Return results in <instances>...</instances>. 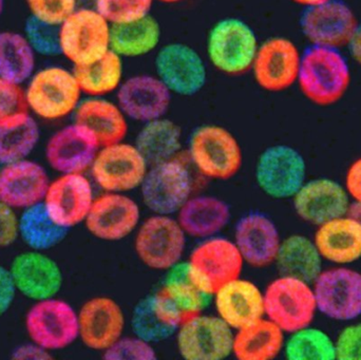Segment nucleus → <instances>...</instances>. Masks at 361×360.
<instances>
[{
  "label": "nucleus",
  "instance_id": "nucleus-1",
  "mask_svg": "<svg viewBox=\"0 0 361 360\" xmlns=\"http://www.w3.org/2000/svg\"><path fill=\"white\" fill-rule=\"evenodd\" d=\"M351 82L349 63L338 49L311 46L302 53L297 85L313 105L330 107L339 103Z\"/></svg>",
  "mask_w": 361,
  "mask_h": 360
},
{
  "label": "nucleus",
  "instance_id": "nucleus-2",
  "mask_svg": "<svg viewBox=\"0 0 361 360\" xmlns=\"http://www.w3.org/2000/svg\"><path fill=\"white\" fill-rule=\"evenodd\" d=\"M23 87L27 111L50 122L73 116L84 99L73 70L63 66L36 70Z\"/></svg>",
  "mask_w": 361,
  "mask_h": 360
},
{
  "label": "nucleus",
  "instance_id": "nucleus-3",
  "mask_svg": "<svg viewBox=\"0 0 361 360\" xmlns=\"http://www.w3.org/2000/svg\"><path fill=\"white\" fill-rule=\"evenodd\" d=\"M259 44L252 25L238 17H225L216 21L208 32V63L224 75H243L250 72Z\"/></svg>",
  "mask_w": 361,
  "mask_h": 360
},
{
  "label": "nucleus",
  "instance_id": "nucleus-4",
  "mask_svg": "<svg viewBox=\"0 0 361 360\" xmlns=\"http://www.w3.org/2000/svg\"><path fill=\"white\" fill-rule=\"evenodd\" d=\"M59 44L72 67L92 63L111 50V23L95 8H78L59 25Z\"/></svg>",
  "mask_w": 361,
  "mask_h": 360
},
{
  "label": "nucleus",
  "instance_id": "nucleus-5",
  "mask_svg": "<svg viewBox=\"0 0 361 360\" xmlns=\"http://www.w3.org/2000/svg\"><path fill=\"white\" fill-rule=\"evenodd\" d=\"M188 156L201 175L221 181L235 177L243 163L237 137L216 124L202 125L192 131L188 139Z\"/></svg>",
  "mask_w": 361,
  "mask_h": 360
},
{
  "label": "nucleus",
  "instance_id": "nucleus-6",
  "mask_svg": "<svg viewBox=\"0 0 361 360\" xmlns=\"http://www.w3.org/2000/svg\"><path fill=\"white\" fill-rule=\"evenodd\" d=\"M264 295V316L284 333L309 327L317 312L312 283L295 277L283 276L267 285Z\"/></svg>",
  "mask_w": 361,
  "mask_h": 360
},
{
  "label": "nucleus",
  "instance_id": "nucleus-7",
  "mask_svg": "<svg viewBox=\"0 0 361 360\" xmlns=\"http://www.w3.org/2000/svg\"><path fill=\"white\" fill-rule=\"evenodd\" d=\"M186 263L195 285L212 297L221 287L241 276L245 262L233 240L214 236L203 239Z\"/></svg>",
  "mask_w": 361,
  "mask_h": 360
},
{
  "label": "nucleus",
  "instance_id": "nucleus-8",
  "mask_svg": "<svg viewBox=\"0 0 361 360\" xmlns=\"http://www.w3.org/2000/svg\"><path fill=\"white\" fill-rule=\"evenodd\" d=\"M186 238L177 218L154 213L137 228L135 254L150 270L167 272L182 260Z\"/></svg>",
  "mask_w": 361,
  "mask_h": 360
},
{
  "label": "nucleus",
  "instance_id": "nucleus-9",
  "mask_svg": "<svg viewBox=\"0 0 361 360\" xmlns=\"http://www.w3.org/2000/svg\"><path fill=\"white\" fill-rule=\"evenodd\" d=\"M25 325L32 344L47 352L63 350L78 340V311L56 296L34 302Z\"/></svg>",
  "mask_w": 361,
  "mask_h": 360
},
{
  "label": "nucleus",
  "instance_id": "nucleus-10",
  "mask_svg": "<svg viewBox=\"0 0 361 360\" xmlns=\"http://www.w3.org/2000/svg\"><path fill=\"white\" fill-rule=\"evenodd\" d=\"M149 165L135 144L102 146L91 165L93 180L106 192L126 194L141 186Z\"/></svg>",
  "mask_w": 361,
  "mask_h": 360
},
{
  "label": "nucleus",
  "instance_id": "nucleus-11",
  "mask_svg": "<svg viewBox=\"0 0 361 360\" xmlns=\"http://www.w3.org/2000/svg\"><path fill=\"white\" fill-rule=\"evenodd\" d=\"M142 201L157 215H176L191 197L190 171L179 159L152 165L142 182Z\"/></svg>",
  "mask_w": 361,
  "mask_h": 360
},
{
  "label": "nucleus",
  "instance_id": "nucleus-12",
  "mask_svg": "<svg viewBox=\"0 0 361 360\" xmlns=\"http://www.w3.org/2000/svg\"><path fill=\"white\" fill-rule=\"evenodd\" d=\"M156 75L173 95L199 94L207 82V66L202 55L184 42H169L157 50Z\"/></svg>",
  "mask_w": 361,
  "mask_h": 360
},
{
  "label": "nucleus",
  "instance_id": "nucleus-13",
  "mask_svg": "<svg viewBox=\"0 0 361 360\" xmlns=\"http://www.w3.org/2000/svg\"><path fill=\"white\" fill-rule=\"evenodd\" d=\"M302 53L292 39L274 36L260 42L250 72L259 88L280 93L297 84Z\"/></svg>",
  "mask_w": 361,
  "mask_h": 360
},
{
  "label": "nucleus",
  "instance_id": "nucleus-14",
  "mask_svg": "<svg viewBox=\"0 0 361 360\" xmlns=\"http://www.w3.org/2000/svg\"><path fill=\"white\" fill-rule=\"evenodd\" d=\"M317 311L335 321L361 315V273L347 266L322 270L312 283Z\"/></svg>",
  "mask_w": 361,
  "mask_h": 360
},
{
  "label": "nucleus",
  "instance_id": "nucleus-15",
  "mask_svg": "<svg viewBox=\"0 0 361 360\" xmlns=\"http://www.w3.org/2000/svg\"><path fill=\"white\" fill-rule=\"evenodd\" d=\"M178 352L187 360H221L233 355V330L216 315H195L180 323Z\"/></svg>",
  "mask_w": 361,
  "mask_h": 360
},
{
  "label": "nucleus",
  "instance_id": "nucleus-16",
  "mask_svg": "<svg viewBox=\"0 0 361 360\" xmlns=\"http://www.w3.org/2000/svg\"><path fill=\"white\" fill-rule=\"evenodd\" d=\"M255 177L260 190L271 198H293L307 179V163L290 146H271L259 156Z\"/></svg>",
  "mask_w": 361,
  "mask_h": 360
},
{
  "label": "nucleus",
  "instance_id": "nucleus-17",
  "mask_svg": "<svg viewBox=\"0 0 361 360\" xmlns=\"http://www.w3.org/2000/svg\"><path fill=\"white\" fill-rule=\"evenodd\" d=\"M360 21L353 8L343 0H328L305 8L300 29L311 46L345 48L351 42Z\"/></svg>",
  "mask_w": 361,
  "mask_h": 360
},
{
  "label": "nucleus",
  "instance_id": "nucleus-18",
  "mask_svg": "<svg viewBox=\"0 0 361 360\" xmlns=\"http://www.w3.org/2000/svg\"><path fill=\"white\" fill-rule=\"evenodd\" d=\"M94 199L84 173H65L50 181L42 204L57 225L69 230L84 223Z\"/></svg>",
  "mask_w": 361,
  "mask_h": 360
},
{
  "label": "nucleus",
  "instance_id": "nucleus-19",
  "mask_svg": "<svg viewBox=\"0 0 361 360\" xmlns=\"http://www.w3.org/2000/svg\"><path fill=\"white\" fill-rule=\"evenodd\" d=\"M84 223L88 232L99 240H123L139 228L141 209L125 194L106 192L94 199Z\"/></svg>",
  "mask_w": 361,
  "mask_h": 360
},
{
  "label": "nucleus",
  "instance_id": "nucleus-20",
  "mask_svg": "<svg viewBox=\"0 0 361 360\" xmlns=\"http://www.w3.org/2000/svg\"><path fill=\"white\" fill-rule=\"evenodd\" d=\"M173 97L156 74L142 73L125 78L116 101L128 120L145 124L166 116Z\"/></svg>",
  "mask_w": 361,
  "mask_h": 360
},
{
  "label": "nucleus",
  "instance_id": "nucleus-21",
  "mask_svg": "<svg viewBox=\"0 0 361 360\" xmlns=\"http://www.w3.org/2000/svg\"><path fill=\"white\" fill-rule=\"evenodd\" d=\"M78 316V340L91 350L105 352L124 335V311L112 298L99 296L87 300Z\"/></svg>",
  "mask_w": 361,
  "mask_h": 360
},
{
  "label": "nucleus",
  "instance_id": "nucleus-22",
  "mask_svg": "<svg viewBox=\"0 0 361 360\" xmlns=\"http://www.w3.org/2000/svg\"><path fill=\"white\" fill-rule=\"evenodd\" d=\"M101 145L86 127L73 122L51 135L46 145L49 166L61 175L90 169Z\"/></svg>",
  "mask_w": 361,
  "mask_h": 360
},
{
  "label": "nucleus",
  "instance_id": "nucleus-23",
  "mask_svg": "<svg viewBox=\"0 0 361 360\" xmlns=\"http://www.w3.org/2000/svg\"><path fill=\"white\" fill-rule=\"evenodd\" d=\"M345 186L334 180L305 182L293 197L297 216L307 223L319 226L335 218L348 215L351 203Z\"/></svg>",
  "mask_w": 361,
  "mask_h": 360
},
{
  "label": "nucleus",
  "instance_id": "nucleus-24",
  "mask_svg": "<svg viewBox=\"0 0 361 360\" xmlns=\"http://www.w3.org/2000/svg\"><path fill=\"white\" fill-rule=\"evenodd\" d=\"M8 270L17 293L34 302L55 297L63 287L61 268L44 252L31 249L19 254Z\"/></svg>",
  "mask_w": 361,
  "mask_h": 360
},
{
  "label": "nucleus",
  "instance_id": "nucleus-25",
  "mask_svg": "<svg viewBox=\"0 0 361 360\" xmlns=\"http://www.w3.org/2000/svg\"><path fill=\"white\" fill-rule=\"evenodd\" d=\"M281 241L275 222L260 211L246 213L235 224L233 242L244 262L252 268L275 263Z\"/></svg>",
  "mask_w": 361,
  "mask_h": 360
},
{
  "label": "nucleus",
  "instance_id": "nucleus-26",
  "mask_svg": "<svg viewBox=\"0 0 361 360\" xmlns=\"http://www.w3.org/2000/svg\"><path fill=\"white\" fill-rule=\"evenodd\" d=\"M50 180L44 166L23 159L2 165L0 169V203L14 209H25L44 201Z\"/></svg>",
  "mask_w": 361,
  "mask_h": 360
},
{
  "label": "nucleus",
  "instance_id": "nucleus-27",
  "mask_svg": "<svg viewBox=\"0 0 361 360\" xmlns=\"http://www.w3.org/2000/svg\"><path fill=\"white\" fill-rule=\"evenodd\" d=\"M216 316L229 328L242 329L264 316V295L256 283L235 278L214 294Z\"/></svg>",
  "mask_w": 361,
  "mask_h": 360
},
{
  "label": "nucleus",
  "instance_id": "nucleus-28",
  "mask_svg": "<svg viewBox=\"0 0 361 360\" xmlns=\"http://www.w3.org/2000/svg\"><path fill=\"white\" fill-rule=\"evenodd\" d=\"M72 116L93 133L101 147L124 141L128 132V118L108 97H84Z\"/></svg>",
  "mask_w": 361,
  "mask_h": 360
},
{
  "label": "nucleus",
  "instance_id": "nucleus-29",
  "mask_svg": "<svg viewBox=\"0 0 361 360\" xmlns=\"http://www.w3.org/2000/svg\"><path fill=\"white\" fill-rule=\"evenodd\" d=\"M314 242L322 259L348 266L361 258V222L350 215L318 226Z\"/></svg>",
  "mask_w": 361,
  "mask_h": 360
},
{
  "label": "nucleus",
  "instance_id": "nucleus-30",
  "mask_svg": "<svg viewBox=\"0 0 361 360\" xmlns=\"http://www.w3.org/2000/svg\"><path fill=\"white\" fill-rule=\"evenodd\" d=\"M176 215L187 237L203 240L218 236L226 228L231 211L218 197L197 196L190 197Z\"/></svg>",
  "mask_w": 361,
  "mask_h": 360
},
{
  "label": "nucleus",
  "instance_id": "nucleus-31",
  "mask_svg": "<svg viewBox=\"0 0 361 360\" xmlns=\"http://www.w3.org/2000/svg\"><path fill=\"white\" fill-rule=\"evenodd\" d=\"M180 323V317L158 292L140 300L131 316L133 334L152 345L176 335Z\"/></svg>",
  "mask_w": 361,
  "mask_h": 360
},
{
  "label": "nucleus",
  "instance_id": "nucleus-32",
  "mask_svg": "<svg viewBox=\"0 0 361 360\" xmlns=\"http://www.w3.org/2000/svg\"><path fill=\"white\" fill-rule=\"evenodd\" d=\"M284 332L267 317L233 332V355L239 360H269L283 351Z\"/></svg>",
  "mask_w": 361,
  "mask_h": 360
},
{
  "label": "nucleus",
  "instance_id": "nucleus-33",
  "mask_svg": "<svg viewBox=\"0 0 361 360\" xmlns=\"http://www.w3.org/2000/svg\"><path fill=\"white\" fill-rule=\"evenodd\" d=\"M162 27L152 14L131 21L111 25V50L123 58L147 56L160 48Z\"/></svg>",
  "mask_w": 361,
  "mask_h": 360
},
{
  "label": "nucleus",
  "instance_id": "nucleus-34",
  "mask_svg": "<svg viewBox=\"0 0 361 360\" xmlns=\"http://www.w3.org/2000/svg\"><path fill=\"white\" fill-rule=\"evenodd\" d=\"M158 293L175 311L182 323L203 313L212 298L195 285L189 275L186 262H180L167 271V276Z\"/></svg>",
  "mask_w": 361,
  "mask_h": 360
},
{
  "label": "nucleus",
  "instance_id": "nucleus-35",
  "mask_svg": "<svg viewBox=\"0 0 361 360\" xmlns=\"http://www.w3.org/2000/svg\"><path fill=\"white\" fill-rule=\"evenodd\" d=\"M322 260L314 240L292 235L281 241L275 264L280 275L313 283L322 272Z\"/></svg>",
  "mask_w": 361,
  "mask_h": 360
},
{
  "label": "nucleus",
  "instance_id": "nucleus-36",
  "mask_svg": "<svg viewBox=\"0 0 361 360\" xmlns=\"http://www.w3.org/2000/svg\"><path fill=\"white\" fill-rule=\"evenodd\" d=\"M135 145L149 166L173 160L182 148V129L166 116L150 120L142 126Z\"/></svg>",
  "mask_w": 361,
  "mask_h": 360
},
{
  "label": "nucleus",
  "instance_id": "nucleus-37",
  "mask_svg": "<svg viewBox=\"0 0 361 360\" xmlns=\"http://www.w3.org/2000/svg\"><path fill=\"white\" fill-rule=\"evenodd\" d=\"M72 70L84 97H109L116 93L125 80L124 58L112 50Z\"/></svg>",
  "mask_w": 361,
  "mask_h": 360
},
{
  "label": "nucleus",
  "instance_id": "nucleus-38",
  "mask_svg": "<svg viewBox=\"0 0 361 360\" xmlns=\"http://www.w3.org/2000/svg\"><path fill=\"white\" fill-rule=\"evenodd\" d=\"M40 139L37 120L29 111L0 120V164L27 159Z\"/></svg>",
  "mask_w": 361,
  "mask_h": 360
},
{
  "label": "nucleus",
  "instance_id": "nucleus-39",
  "mask_svg": "<svg viewBox=\"0 0 361 360\" xmlns=\"http://www.w3.org/2000/svg\"><path fill=\"white\" fill-rule=\"evenodd\" d=\"M36 56L25 34L0 32V77L25 85L36 71Z\"/></svg>",
  "mask_w": 361,
  "mask_h": 360
},
{
  "label": "nucleus",
  "instance_id": "nucleus-40",
  "mask_svg": "<svg viewBox=\"0 0 361 360\" xmlns=\"http://www.w3.org/2000/svg\"><path fill=\"white\" fill-rule=\"evenodd\" d=\"M68 232L51 219L42 203L23 209L19 216L20 238L33 251L44 252L56 247Z\"/></svg>",
  "mask_w": 361,
  "mask_h": 360
},
{
  "label": "nucleus",
  "instance_id": "nucleus-41",
  "mask_svg": "<svg viewBox=\"0 0 361 360\" xmlns=\"http://www.w3.org/2000/svg\"><path fill=\"white\" fill-rule=\"evenodd\" d=\"M283 351L290 360L336 359L334 340L326 332L311 325L290 333Z\"/></svg>",
  "mask_w": 361,
  "mask_h": 360
},
{
  "label": "nucleus",
  "instance_id": "nucleus-42",
  "mask_svg": "<svg viewBox=\"0 0 361 360\" xmlns=\"http://www.w3.org/2000/svg\"><path fill=\"white\" fill-rule=\"evenodd\" d=\"M154 0H97L94 8L114 25L131 23L152 14Z\"/></svg>",
  "mask_w": 361,
  "mask_h": 360
},
{
  "label": "nucleus",
  "instance_id": "nucleus-43",
  "mask_svg": "<svg viewBox=\"0 0 361 360\" xmlns=\"http://www.w3.org/2000/svg\"><path fill=\"white\" fill-rule=\"evenodd\" d=\"M23 33L36 54L47 57L61 55L59 25H50L29 15L25 19Z\"/></svg>",
  "mask_w": 361,
  "mask_h": 360
},
{
  "label": "nucleus",
  "instance_id": "nucleus-44",
  "mask_svg": "<svg viewBox=\"0 0 361 360\" xmlns=\"http://www.w3.org/2000/svg\"><path fill=\"white\" fill-rule=\"evenodd\" d=\"M103 357L108 360H154L158 355L154 345L135 335L122 336L103 352Z\"/></svg>",
  "mask_w": 361,
  "mask_h": 360
},
{
  "label": "nucleus",
  "instance_id": "nucleus-45",
  "mask_svg": "<svg viewBox=\"0 0 361 360\" xmlns=\"http://www.w3.org/2000/svg\"><path fill=\"white\" fill-rule=\"evenodd\" d=\"M30 16L59 25L78 6L76 0H25Z\"/></svg>",
  "mask_w": 361,
  "mask_h": 360
},
{
  "label": "nucleus",
  "instance_id": "nucleus-46",
  "mask_svg": "<svg viewBox=\"0 0 361 360\" xmlns=\"http://www.w3.org/2000/svg\"><path fill=\"white\" fill-rule=\"evenodd\" d=\"M27 111L25 87L0 77V120Z\"/></svg>",
  "mask_w": 361,
  "mask_h": 360
},
{
  "label": "nucleus",
  "instance_id": "nucleus-47",
  "mask_svg": "<svg viewBox=\"0 0 361 360\" xmlns=\"http://www.w3.org/2000/svg\"><path fill=\"white\" fill-rule=\"evenodd\" d=\"M337 359H361V323L348 325L335 342Z\"/></svg>",
  "mask_w": 361,
  "mask_h": 360
},
{
  "label": "nucleus",
  "instance_id": "nucleus-48",
  "mask_svg": "<svg viewBox=\"0 0 361 360\" xmlns=\"http://www.w3.org/2000/svg\"><path fill=\"white\" fill-rule=\"evenodd\" d=\"M20 237L16 209L0 203V247H10Z\"/></svg>",
  "mask_w": 361,
  "mask_h": 360
},
{
  "label": "nucleus",
  "instance_id": "nucleus-49",
  "mask_svg": "<svg viewBox=\"0 0 361 360\" xmlns=\"http://www.w3.org/2000/svg\"><path fill=\"white\" fill-rule=\"evenodd\" d=\"M17 290L10 270L0 266V317L4 316L14 302Z\"/></svg>",
  "mask_w": 361,
  "mask_h": 360
},
{
  "label": "nucleus",
  "instance_id": "nucleus-50",
  "mask_svg": "<svg viewBox=\"0 0 361 360\" xmlns=\"http://www.w3.org/2000/svg\"><path fill=\"white\" fill-rule=\"evenodd\" d=\"M345 187L354 202L361 203V158L354 161L348 169Z\"/></svg>",
  "mask_w": 361,
  "mask_h": 360
},
{
  "label": "nucleus",
  "instance_id": "nucleus-51",
  "mask_svg": "<svg viewBox=\"0 0 361 360\" xmlns=\"http://www.w3.org/2000/svg\"><path fill=\"white\" fill-rule=\"evenodd\" d=\"M349 49L350 56L361 67V23L358 25L351 42L347 46Z\"/></svg>",
  "mask_w": 361,
  "mask_h": 360
},
{
  "label": "nucleus",
  "instance_id": "nucleus-52",
  "mask_svg": "<svg viewBox=\"0 0 361 360\" xmlns=\"http://www.w3.org/2000/svg\"><path fill=\"white\" fill-rule=\"evenodd\" d=\"M293 4H298V6H305V8H311V6H317L322 2L328 1V0H290Z\"/></svg>",
  "mask_w": 361,
  "mask_h": 360
},
{
  "label": "nucleus",
  "instance_id": "nucleus-53",
  "mask_svg": "<svg viewBox=\"0 0 361 360\" xmlns=\"http://www.w3.org/2000/svg\"><path fill=\"white\" fill-rule=\"evenodd\" d=\"M348 215L352 216V217L355 218V219L361 222V203L354 202V204L350 206Z\"/></svg>",
  "mask_w": 361,
  "mask_h": 360
},
{
  "label": "nucleus",
  "instance_id": "nucleus-54",
  "mask_svg": "<svg viewBox=\"0 0 361 360\" xmlns=\"http://www.w3.org/2000/svg\"><path fill=\"white\" fill-rule=\"evenodd\" d=\"M76 1H78V8H82V6H91V8H94L97 0H76Z\"/></svg>",
  "mask_w": 361,
  "mask_h": 360
},
{
  "label": "nucleus",
  "instance_id": "nucleus-55",
  "mask_svg": "<svg viewBox=\"0 0 361 360\" xmlns=\"http://www.w3.org/2000/svg\"><path fill=\"white\" fill-rule=\"evenodd\" d=\"M154 2H160L163 4H177L180 2L185 1V0H154Z\"/></svg>",
  "mask_w": 361,
  "mask_h": 360
},
{
  "label": "nucleus",
  "instance_id": "nucleus-56",
  "mask_svg": "<svg viewBox=\"0 0 361 360\" xmlns=\"http://www.w3.org/2000/svg\"><path fill=\"white\" fill-rule=\"evenodd\" d=\"M4 6H6V0H0V18L4 14Z\"/></svg>",
  "mask_w": 361,
  "mask_h": 360
}]
</instances>
